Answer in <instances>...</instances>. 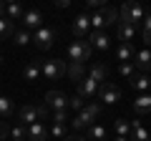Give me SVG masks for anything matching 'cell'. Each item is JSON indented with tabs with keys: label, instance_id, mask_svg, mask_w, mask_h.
Segmentation results:
<instances>
[{
	"label": "cell",
	"instance_id": "6da1fadb",
	"mask_svg": "<svg viewBox=\"0 0 151 141\" xmlns=\"http://www.w3.org/2000/svg\"><path fill=\"white\" fill-rule=\"evenodd\" d=\"M45 116H48V106H33V103H25V106H20V111H18V121H20V126H30V124H38V121H43Z\"/></svg>",
	"mask_w": 151,
	"mask_h": 141
},
{
	"label": "cell",
	"instance_id": "7a4b0ae2",
	"mask_svg": "<svg viewBox=\"0 0 151 141\" xmlns=\"http://www.w3.org/2000/svg\"><path fill=\"white\" fill-rule=\"evenodd\" d=\"M40 73H43L45 81H58L60 76H65V60H58V58H48V60H43V65H40Z\"/></svg>",
	"mask_w": 151,
	"mask_h": 141
},
{
	"label": "cell",
	"instance_id": "3957f363",
	"mask_svg": "<svg viewBox=\"0 0 151 141\" xmlns=\"http://www.w3.org/2000/svg\"><path fill=\"white\" fill-rule=\"evenodd\" d=\"M91 43L88 40H73V43L68 45V58L70 63H83V60L91 58Z\"/></svg>",
	"mask_w": 151,
	"mask_h": 141
},
{
	"label": "cell",
	"instance_id": "277c9868",
	"mask_svg": "<svg viewBox=\"0 0 151 141\" xmlns=\"http://www.w3.org/2000/svg\"><path fill=\"white\" fill-rule=\"evenodd\" d=\"M119 15H121V23H129V25H136L139 20H144V8L139 5V3H124L121 5V10H119Z\"/></svg>",
	"mask_w": 151,
	"mask_h": 141
},
{
	"label": "cell",
	"instance_id": "5b68a950",
	"mask_svg": "<svg viewBox=\"0 0 151 141\" xmlns=\"http://www.w3.org/2000/svg\"><path fill=\"white\" fill-rule=\"evenodd\" d=\"M53 40H55V30L53 28H38L35 35H33V43H35V48H40V50H48L50 45H53Z\"/></svg>",
	"mask_w": 151,
	"mask_h": 141
},
{
	"label": "cell",
	"instance_id": "8992f818",
	"mask_svg": "<svg viewBox=\"0 0 151 141\" xmlns=\"http://www.w3.org/2000/svg\"><path fill=\"white\" fill-rule=\"evenodd\" d=\"M45 106L53 111H68V96L63 91H48L45 93Z\"/></svg>",
	"mask_w": 151,
	"mask_h": 141
},
{
	"label": "cell",
	"instance_id": "52a82bcc",
	"mask_svg": "<svg viewBox=\"0 0 151 141\" xmlns=\"http://www.w3.org/2000/svg\"><path fill=\"white\" fill-rule=\"evenodd\" d=\"M88 28H91V15H86V13H78L73 20V33H76V38L83 40L88 35Z\"/></svg>",
	"mask_w": 151,
	"mask_h": 141
},
{
	"label": "cell",
	"instance_id": "ba28073f",
	"mask_svg": "<svg viewBox=\"0 0 151 141\" xmlns=\"http://www.w3.org/2000/svg\"><path fill=\"white\" fill-rule=\"evenodd\" d=\"M93 121H96V116H93V114H88V111L83 109V111H78V114L73 116V121H68V124L73 126V131H81V129H91V126H93Z\"/></svg>",
	"mask_w": 151,
	"mask_h": 141
},
{
	"label": "cell",
	"instance_id": "9c48e42d",
	"mask_svg": "<svg viewBox=\"0 0 151 141\" xmlns=\"http://www.w3.org/2000/svg\"><path fill=\"white\" fill-rule=\"evenodd\" d=\"M98 98H101L103 103H119L121 91H119V86H113V83H103L101 91H98Z\"/></svg>",
	"mask_w": 151,
	"mask_h": 141
},
{
	"label": "cell",
	"instance_id": "30bf717a",
	"mask_svg": "<svg viewBox=\"0 0 151 141\" xmlns=\"http://www.w3.org/2000/svg\"><path fill=\"white\" fill-rule=\"evenodd\" d=\"M25 131H28V139H30V141H45V139H48V134H50V131L45 129L43 121H38V124H30Z\"/></svg>",
	"mask_w": 151,
	"mask_h": 141
},
{
	"label": "cell",
	"instance_id": "8fae6325",
	"mask_svg": "<svg viewBox=\"0 0 151 141\" xmlns=\"http://www.w3.org/2000/svg\"><path fill=\"white\" fill-rule=\"evenodd\" d=\"M96 91H98V83L93 81V78L86 76L81 83H78V91H76V93H78L81 98H93V96H96Z\"/></svg>",
	"mask_w": 151,
	"mask_h": 141
},
{
	"label": "cell",
	"instance_id": "7c38bea8",
	"mask_svg": "<svg viewBox=\"0 0 151 141\" xmlns=\"http://www.w3.org/2000/svg\"><path fill=\"white\" fill-rule=\"evenodd\" d=\"M88 43H91V48H96V50H108L111 48V38H108L106 33H91L88 35Z\"/></svg>",
	"mask_w": 151,
	"mask_h": 141
},
{
	"label": "cell",
	"instance_id": "4fadbf2b",
	"mask_svg": "<svg viewBox=\"0 0 151 141\" xmlns=\"http://www.w3.org/2000/svg\"><path fill=\"white\" fill-rule=\"evenodd\" d=\"M40 23H43V15L38 10H25L23 13V25H25V30H38Z\"/></svg>",
	"mask_w": 151,
	"mask_h": 141
},
{
	"label": "cell",
	"instance_id": "5bb4252c",
	"mask_svg": "<svg viewBox=\"0 0 151 141\" xmlns=\"http://www.w3.org/2000/svg\"><path fill=\"white\" fill-rule=\"evenodd\" d=\"M134 111L139 116L151 114V93H141V96L136 98V101H134Z\"/></svg>",
	"mask_w": 151,
	"mask_h": 141
},
{
	"label": "cell",
	"instance_id": "9a60e30c",
	"mask_svg": "<svg viewBox=\"0 0 151 141\" xmlns=\"http://www.w3.org/2000/svg\"><path fill=\"white\" fill-rule=\"evenodd\" d=\"M134 65L141 70H151V50H139V53L134 55Z\"/></svg>",
	"mask_w": 151,
	"mask_h": 141
},
{
	"label": "cell",
	"instance_id": "2e32d148",
	"mask_svg": "<svg viewBox=\"0 0 151 141\" xmlns=\"http://www.w3.org/2000/svg\"><path fill=\"white\" fill-rule=\"evenodd\" d=\"M65 73H68V78L76 81V83H81L83 78H86V68H83V63H70L68 68H65Z\"/></svg>",
	"mask_w": 151,
	"mask_h": 141
},
{
	"label": "cell",
	"instance_id": "e0dca14e",
	"mask_svg": "<svg viewBox=\"0 0 151 141\" xmlns=\"http://www.w3.org/2000/svg\"><path fill=\"white\" fill-rule=\"evenodd\" d=\"M116 33H119V38L124 40V43H129V40H134V38H136V25H129V23H119Z\"/></svg>",
	"mask_w": 151,
	"mask_h": 141
},
{
	"label": "cell",
	"instance_id": "ac0fdd59",
	"mask_svg": "<svg viewBox=\"0 0 151 141\" xmlns=\"http://www.w3.org/2000/svg\"><path fill=\"white\" fill-rule=\"evenodd\" d=\"M134 55H136V50L131 48V43L119 45V50H116V58H119V60H124V63H134Z\"/></svg>",
	"mask_w": 151,
	"mask_h": 141
},
{
	"label": "cell",
	"instance_id": "d6986e66",
	"mask_svg": "<svg viewBox=\"0 0 151 141\" xmlns=\"http://www.w3.org/2000/svg\"><path fill=\"white\" fill-rule=\"evenodd\" d=\"M129 141H151V134L139 124V121H136V124L131 126V139Z\"/></svg>",
	"mask_w": 151,
	"mask_h": 141
},
{
	"label": "cell",
	"instance_id": "ffe728a7",
	"mask_svg": "<svg viewBox=\"0 0 151 141\" xmlns=\"http://www.w3.org/2000/svg\"><path fill=\"white\" fill-rule=\"evenodd\" d=\"M106 73H108V70H106V65H103V63H98V65H93V68L88 70L86 76H88V78H93L96 83H103V81H106Z\"/></svg>",
	"mask_w": 151,
	"mask_h": 141
},
{
	"label": "cell",
	"instance_id": "44dd1931",
	"mask_svg": "<svg viewBox=\"0 0 151 141\" xmlns=\"http://www.w3.org/2000/svg\"><path fill=\"white\" fill-rule=\"evenodd\" d=\"M131 88H134V91L146 93V91H149V78H146L144 73H136V76L131 78Z\"/></svg>",
	"mask_w": 151,
	"mask_h": 141
},
{
	"label": "cell",
	"instance_id": "7402d4cb",
	"mask_svg": "<svg viewBox=\"0 0 151 141\" xmlns=\"http://www.w3.org/2000/svg\"><path fill=\"white\" fill-rule=\"evenodd\" d=\"M15 114V109H13V101L8 96H0V119H10V116Z\"/></svg>",
	"mask_w": 151,
	"mask_h": 141
},
{
	"label": "cell",
	"instance_id": "603a6c76",
	"mask_svg": "<svg viewBox=\"0 0 151 141\" xmlns=\"http://www.w3.org/2000/svg\"><path fill=\"white\" fill-rule=\"evenodd\" d=\"M113 129H116V136H124V139H129V134H131V124L126 119H116Z\"/></svg>",
	"mask_w": 151,
	"mask_h": 141
},
{
	"label": "cell",
	"instance_id": "cb8c5ba5",
	"mask_svg": "<svg viewBox=\"0 0 151 141\" xmlns=\"http://www.w3.org/2000/svg\"><path fill=\"white\" fill-rule=\"evenodd\" d=\"M13 20L10 18H0V40H5V38H10L13 35Z\"/></svg>",
	"mask_w": 151,
	"mask_h": 141
},
{
	"label": "cell",
	"instance_id": "d4e9b609",
	"mask_svg": "<svg viewBox=\"0 0 151 141\" xmlns=\"http://www.w3.org/2000/svg\"><path fill=\"white\" fill-rule=\"evenodd\" d=\"M88 141H106V129L98 124H93L91 129H88Z\"/></svg>",
	"mask_w": 151,
	"mask_h": 141
},
{
	"label": "cell",
	"instance_id": "484cf974",
	"mask_svg": "<svg viewBox=\"0 0 151 141\" xmlns=\"http://www.w3.org/2000/svg\"><path fill=\"white\" fill-rule=\"evenodd\" d=\"M23 76H25V81H38V76H40V65L33 60V63L25 65V70H23Z\"/></svg>",
	"mask_w": 151,
	"mask_h": 141
},
{
	"label": "cell",
	"instance_id": "4316f807",
	"mask_svg": "<svg viewBox=\"0 0 151 141\" xmlns=\"http://www.w3.org/2000/svg\"><path fill=\"white\" fill-rule=\"evenodd\" d=\"M103 20H106V28H108V25L121 23V15L116 13V8H103Z\"/></svg>",
	"mask_w": 151,
	"mask_h": 141
},
{
	"label": "cell",
	"instance_id": "83f0119b",
	"mask_svg": "<svg viewBox=\"0 0 151 141\" xmlns=\"http://www.w3.org/2000/svg\"><path fill=\"white\" fill-rule=\"evenodd\" d=\"M68 109H73L76 114H78V111H83V109H86V98H81L78 93H76V96H70V98H68Z\"/></svg>",
	"mask_w": 151,
	"mask_h": 141
},
{
	"label": "cell",
	"instance_id": "f1b7e54d",
	"mask_svg": "<svg viewBox=\"0 0 151 141\" xmlns=\"http://www.w3.org/2000/svg\"><path fill=\"white\" fill-rule=\"evenodd\" d=\"M91 25H93V33H101L106 28V20H103V10L101 13H93L91 15Z\"/></svg>",
	"mask_w": 151,
	"mask_h": 141
},
{
	"label": "cell",
	"instance_id": "f546056e",
	"mask_svg": "<svg viewBox=\"0 0 151 141\" xmlns=\"http://www.w3.org/2000/svg\"><path fill=\"white\" fill-rule=\"evenodd\" d=\"M23 8L18 5V3H10V5H5V18H23Z\"/></svg>",
	"mask_w": 151,
	"mask_h": 141
},
{
	"label": "cell",
	"instance_id": "4dcf8cb0",
	"mask_svg": "<svg viewBox=\"0 0 151 141\" xmlns=\"http://www.w3.org/2000/svg\"><path fill=\"white\" fill-rule=\"evenodd\" d=\"M13 38H15V43L18 45H28V43H30V33H28L25 30V28H23V30H15V33H13Z\"/></svg>",
	"mask_w": 151,
	"mask_h": 141
},
{
	"label": "cell",
	"instance_id": "1f68e13d",
	"mask_svg": "<svg viewBox=\"0 0 151 141\" xmlns=\"http://www.w3.org/2000/svg\"><path fill=\"white\" fill-rule=\"evenodd\" d=\"M10 136H13V141H23V139H28V131H25V126H13L10 129Z\"/></svg>",
	"mask_w": 151,
	"mask_h": 141
},
{
	"label": "cell",
	"instance_id": "d6a6232c",
	"mask_svg": "<svg viewBox=\"0 0 151 141\" xmlns=\"http://www.w3.org/2000/svg\"><path fill=\"white\" fill-rule=\"evenodd\" d=\"M65 131H68V124H53L50 126V134L55 139H65Z\"/></svg>",
	"mask_w": 151,
	"mask_h": 141
},
{
	"label": "cell",
	"instance_id": "836d02e7",
	"mask_svg": "<svg viewBox=\"0 0 151 141\" xmlns=\"http://www.w3.org/2000/svg\"><path fill=\"white\" fill-rule=\"evenodd\" d=\"M144 40L151 45V15L144 18Z\"/></svg>",
	"mask_w": 151,
	"mask_h": 141
},
{
	"label": "cell",
	"instance_id": "e575fe53",
	"mask_svg": "<svg viewBox=\"0 0 151 141\" xmlns=\"http://www.w3.org/2000/svg\"><path fill=\"white\" fill-rule=\"evenodd\" d=\"M53 124H68V111H53Z\"/></svg>",
	"mask_w": 151,
	"mask_h": 141
},
{
	"label": "cell",
	"instance_id": "d590c367",
	"mask_svg": "<svg viewBox=\"0 0 151 141\" xmlns=\"http://www.w3.org/2000/svg\"><path fill=\"white\" fill-rule=\"evenodd\" d=\"M86 111H88V114H93V116L98 119V116H101V111H103V106H101V103H86Z\"/></svg>",
	"mask_w": 151,
	"mask_h": 141
},
{
	"label": "cell",
	"instance_id": "8d00e7d4",
	"mask_svg": "<svg viewBox=\"0 0 151 141\" xmlns=\"http://www.w3.org/2000/svg\"><path fill=\"white\" fill-rule=\"evenodd\" d=\"M121 76H131V78H134V63H121Z\"/></svg>",
	"mask_w": 151,
	"mask_h": 141
},
{
	"label": "cell",
	"instance_id": "74e56055",
	"mask_svg": "<svg viewBox=\"0 0 151 141\" xmlns=\"http://www.w3.org/2000/svg\"><path fill=\"white\" fill-rule=\"evenodd\" d=\"M8 134H10V129H8V124H5V121H0V141L5 139Z\"/></svg>",
	"mask_w": 151,
	"mask_h": 141
},
{
	"label": "cell",
	"instance_id": "f35d334b",
	"mask_svg": "<svg viewBox=\"0 0 151 141\" xmlns=\"http://www.w3.org/2000/svg\"><path fill=\"white\" fill-rule=\"evenodd\" d=\"M88 8L91 10H98V8H103V0H88Z\"/></svg>",
	"mask_w": 151,
	"mask_h": 141
},
{
	"label": "cell",
	"instance_id": "ab89813d",
	"mask_svg": "<svg viewBox=\"0 0 151 141\" xmlns=\"http://www.w3.org/2000/svg\"><path fill=\"white\" fill-rule=\"evenodd\" d=\"M65 141H86L83 136H78V134H70V136H65Z\"/></svg>",
	"mask_w": 151,
	"mask_h": 141
},
{
	"label": "cell",
	"instance_id": "60d3db41",
	"mask_svg": "<svg viewBox=\"0 0 151 141\" xmlns=\"http://www.w3.org/2000/svg\"><path fill=\"white\" fill-rule=\"evenodd\" d=\"M68 5H70L68 0H58V3H55V8H60V10H63V8H68Z\"/></svg>",
	"mask_w": 151,
	"mask_h": 141
},
{
	"label": "cell",
	"instance_id": "b9f144b4",
	"mask_svg": "<svg viewBox=\"0 0 151 141\" xmlns=\"http://www.w3.org/2000/svg\"><path fill=\"white\" fill-rule=\"evenodd\" d=\"M0 18H5V5L0 3Z\"/></svg>",
	"mask_w": 151,
	"mask_h": 141
},
{
	"label": "cell",
	"instance_id": "7bdbcfd3",
	"mask_svg": "<svg viewBox=\"0 0 151 141\" xmlns=\"http://www.w3.org/2000/svg\"><path fill=\"white\" fill-rule=\"evenodd\" d=\"M113 141H129V139H124V136H116V139H113Z\"/></svg>",
	"mask_w": 151,
	"mask_h": 141
},
{
	"label": "cell",
	"instance_id": "ee69618b",
	"mask_svg": "<svg viewBox=\"0 0 151 141\" xmlns=\"http://www.w3.org/2000/svg\"><path fill=\"white\" fill-rule=\"evenodd\" d=\"M149 88H151V78H149Z\"/></svg>",
	"mask_w": 151,
	"mask_h": 141
},
{
	"label": "cell",
	"instance_id": "f6af8a7d",
	"mask_svg": "<svg viewBox=\"0 0 151 141\" xmlns=\"http://www.w3.org/2000/svg\"><path fill=\"white\" fill-rule=\"evenodd\" d=\"M0 63H3V55H0Z\"/></svg>",
	"mask_w": 151,
	"mask_h": 141
},
{
	"label": "cell",
	"instance_id": "bcb514c9",
	"mask_svg": "<svg viewBox=\"0 0 151 141\" xmlns=\"http://www.w3.org/2000/svg\"><path fill=\"white\" fill-rule=\"evenodd\" d=\"M0 96H3V91H0Z\"/></svg>",
	"mask_w": 151,
	"mask_h": 141
}]
</instances>
